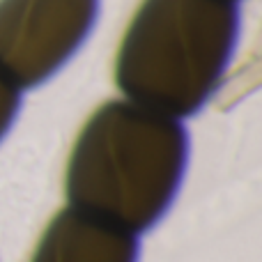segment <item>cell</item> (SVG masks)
Listing matches in <instances>:
<instances>
[{"label":"cell","mask_w":262,"mask_h":262,"mask_svg":"<svg viewBox=\"0 0 262 262\" xmlns=\"http://www.w3.org/2000/svg\"><path fill=\"white\" fill-rule=\"evenodd\" d=\"M189 140L180 120L108 101L83 127L67 166L69 207L129 235L149 230L180 191Z\"/></svg>","instance_id":"cell-1"},{"label":"cell","mask_w":262,"mask_h":262,"mask_svg":"<svg viewBox=\"0 0 262 262\" xmlns=\"http://www.w3.org/2000/svg\"><path fill=\"white\" fill-rule=\"evenodd\" d=\"M237 30L232 0H145L120 46V90L175 120L193 115L221 83Z\"/></svg>","instance_id":"cell-2"},{"label":"cell","mask_w":262,"mask_h":262,"mask_svg":"<svg viewBox=\"0 0 262 262\" xmlns=\"http://www.w3.org/2000/svg\"><path fill=\"white\" fill-rule=\"evenodd\" d=\"M99 0H0V74L21 88L53 76L85 41Z\"/></svg>","instance_id":"cell-3"},{"label":"cell","mask_w":262,"mask_h":262,"mask_svg":"<svg viewBox=\"0 0 262 262\" xmlns=\"http://www.w3.org/2000/svg\"><path fill=\"white\" fill-rule=\"evenodd\" d=\"M30 262H138V239L67 207L49 223Z\"/></svg>","instance_id":"cell-4"},{"label":"cell","mask_w":262,"mask_h":262,"mask_svg":"<svg viewBox=\"0 0 262 262\" xmlns=\"http://www.w3.org/2000/svg\"><path fill=\"white\" fill-rule=\"evenodd\" d=\"M18 104H21V90L0 74V138L12 127L18 113Z\"/></svg>","instance_id":"cell-5"},{"label":"cell","mask_w":262,"mask_h":262,"mask_svg":"<svg viewBox=\"0 0 262 262\" xmlns=\"http://www.w3.org/2000/svg\"><path fill=\"white\" fill-rule=\"evenodd\" d=\"M232 3H237V0H232Z\"/></svg>","instance_id":"cell-6"}]
</instances>
